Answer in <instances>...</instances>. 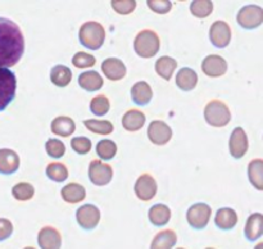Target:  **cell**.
<instances>
[{
    "instance_id": "44",
    "label": "cell",
    "mask_w": 263,
    "mask_h": 249,
    "mask_svg": "<svg viewBox=\"0 0 263 249\" xmlns=\"http://www.w3.org/2000/svg\"><path fill=\"white\" fill-rule=\"evenodd\" d=\"M23 249H36V248H33V246H26V248H23Z\"/></svg>"
},
{
    "instance_id": "2",
    "label": "cell",
    "mask_w": 263,
    "mask_h": 249,
    "mask_svg": "<svg viewBox=\"0 0 263 249\" xmlns=\"http://www.w3.org/2000/svg\"><path fill=\"white\" fill-rule=\"evenodd\" d=\"M79 40L84 48L98 50L103 46L105 40V30L102 23L89 21L82 23L79 30Z\"/></svg>"
},
{
    "instance_id": "23",
    "label": "cell",
    "mask_w": 263,
    "mask_h": 249,
    "mask_svg": "<svg viewBox=\"0 0 263 249\" xmlns=\"http://www.w3.org/2000/svg\"><path fill=\"white\" fill-rule=\"evenodd\" d=\"M79 85L86 91H98L104 85V80L97 71H85L79 76Z\"/></svg>"
},
{
    "instance_id": "18",
    "label": "cell",
    "mask_w": 263,
    "mask_h": 249,
    "mask_svg": "<svg viewBox=\"0 0 263 249\" xmlns=\"http://www.w3.org/2000/svg\"><path fill=\"white\" fill-rule=\"evenodd\" d=\"M238 213H236L235 209L229 207H223L220 208V209L216 212L215 216V223L220 230L223 231H229L233 230L234 227L238 223Z\"/></svg>"
},
{
    "instance_id": "11",
    "label": "cell",
    "mask_w": 263,
    "mask_h": 249,
    "mask_svg": "<svg viewBox=\"0 0 263 249\" xmlns=\"http://www.w3.org/2000/svg\"><path fill=\"white\" fill-rule=\"evenodd\" d=\"M157 190H158V185H157L156 179L149 174L140 175L134 186V191L141 202H149L153 199L157 194Z\"/></svg>"
},
{
    "instance_id": "10",
    "label": "cell",
    "mask_w": 263,
    "mask_h": 249,
    "mask_svg": "<svg viewBox=\"0 0 263 249\" xmlns=\"http://www.w3.org/2000/svg\"><path fill=\"white\" fill-rule=\"evenodd\" d=\"M249 148V140L243 127L238 126L231 132L229 139V150L233 158L241 159L247 154Z\"/></svg>"
},
{
    "instance_id": "42",
    "label": "cell",
    "mask_w": 263,
    "mask_h": 249,
    "mask_svg": "<svg viewBox=\"0 0 263 249\" xmlns=\"http://www.w3.org/2000/svg\"><path fill=\"white\" fill-rule=\"evenodd\" d=\"M13 234V223L8 218H0V241L9 239Z\"/></svg>"
},
{
    "instance_id": "26",
    "label": "cell",
    "mask_w": 263,
    "mask_h": 249,
    "mask_svg": "<svg viewBox=\"0 0 263 249\" xmlns=\"http://www.w3.org/2000/svg\"><path fill=\"white\" fill-rule=\"evenodd\" d=\"M146 117L141 110L128 109L122 117V126L127 131H139L145 125Z\"/></svg>"
},
{
    "instance_id": "30",
    "label": "cell",
    "mask_w": 263,
    "mask_h": 249,
    "mask_svg": "<svg viewBox=\"0 0 263 249\" xmlns=\"http://www.w3.org/2000/svg\"><path fill=\"white\" fill-rule=\"evenodd\" d=\"M50 81L58 87L68 86L69 82L72 81V71L67 66L57 64L50 71Z\"/></svg>"
},
{
    "instance_id": "5",
    "label": "cell",
    "mask_w": 263,
    "mask_h": 249,
    "mask_svg": "<svg viewBox=\"0 0 263 249\" xmlns=\"http://www.w3.org/2000/svg\"><path fill=\"white\" fill-rule=\"evenodd\" d=\"M17 91V79L9 68H0V112L14 100Z\"/></svg>"
},
{
    "instance_id": "33",
    "label": "cell",
    "mask_w": 263,
    "mask_h": 249,
    "mask_svg": "<svg viewBox=\"0 0 263 249\" xmlns=\"http://www.w3.org/2000/svg\"><path fill=\"white\" fill-rule=\"evenodd\" d=\"M84 125L87 130L98 135H109L115 130L113 123L107 120H85Z\"/></svg>"
},
{
    "instance_id": "3",
    "label": "cell",
    "mask_w": 263,
    "mask_h": 249,
    "mask_svg": "<svg viewBox=\"0 0 263 249\" xmlns=\"http://www.w3.org/2000/svg\"><path fill=\"white\" fill-rule=\"evenodd\" d=\"M161 48V40L156 31L141 30L134 40V50L144 59L153 58Z\"/></svg>"
},
{
    "instance_id": "22",
    "label": "cell",
    "mask_w": 263,
    "mask_h": 249,
    "mask_svg": "<svg viewBox=\"0 0 263 249\" xmlns=\"http://www.w3.org/2000/svg\"><path fill=\"white\" fill-rule=\"evenodd\" d=\"M61 197L66 203L76 204L86 198V189L77 182H69L66 186L62 187Z\"/></svg>"
},
{
    "instance_id": "7",
    "label": "cell",
    "mask_w": 263,
    "mask_h": 249,
    "mask_svg": "<svg viewBox=\"0 0 263 249\" xmlns=\"http://www.w3.org/2000/svg\"><path fill=\"white\" fill-rule=\"evenodd\" d=\"M239 26L244 30H254L263 23V8L259 5H246L236 15Z\"/></svg>"
},
{
    "instance_id": "8",
    "label": "cell",
    "mask_w": 263,
    "mask_h": 249,
    "mask_svg": "<svg viewBox=\"0 0 263 249\" xmlns=\"http://www.w3.org/2000/svg\"><path fill=\"white\" fill-rule=\"evenodd\" d=\"M89 179L97 186H105L112 181L113 168L100 159H92L89 164Z\"/></svg>"
},
{
    "instance_id": "24",
    "label": "cell",
    "mask_w": 263,
    "mask_h": 249,
    "mask_svg": "<svg viewBox=\"0 0 263 249\" xmlns=\"http://www.w3.org/2000/svg\"><path fill=\"white\" fill-rule=\"evenodd\" d=\"M198 84L197 72L189 67H184L176 74V85L182 91H192Z\"/></svg>"
},
{
    "instance_id": "46",
    "label": "cell",
    "mask_w": 263,
    "mask_h": 249,
    "mask_svg": "<svg viewBox=\"0 0 263 249\" xmlns=\"http://www.w3.org/2000/svg\"><path fill=\"white\" fill-rule=\"evenodd\" d=\"M176 249H185V248H176Z\"/></svg>"
},
{
    "instance_id": "12",
    "label": "cell",
    "mask_w": 263,
    "mask_h": 249,
    "mask_svg": "<svg viewBox=\"0 0 263 249\" xmlns=\"http://www.w3.org/2000/svg\"><path fill=\"white\" fill-rule=\"evenodd\" d=\"M210 40L215 48L223 49L231 41V27L225 21H216L210 28Z\"/></svg>"
},
{
    "instance_id": "32",
    "label": "cell",
    "mask_w": 263,
    "mask_h": 249,
    "mask_svg": "<svg viewBox=\"0 0 263 249\" xmlns=\"http://www.w3.org/2000/svg\"><path fill=\"white\" fill-rule=\"evenodd\" d=\"M117 144L113 140H110V139H103V140L98 141L97 148H95L98 157L102 161H110V159H113L116 154H117Z\"/></svg>"
},
{
    "instance_id": "39",
    "label": "cell",
    "mask_w": 263,
    "mask_h": 249,
    "mask_svg": "<svg viewBox=\"0 0 263 249\" xmlns=\"http://www.w3.org/2000/svg\"><path fill=\"white\" fill-rule=\"evenodd\" d=\"M113 10L121 15H128L135 10L136 2L135 0H112L110 2Z\"/></svg>"
},
{
    "instance_id": "37",
    "label": "cell",
    "mask_w": 263,
    "mask_h": 249,
    "mask_svg": "<svg viewBox=\"0 0 263 249\" xmlns=\"http://www.w3.org/2000/svg\"><path fill=\"white\" fill-rule=\"evenodd\" d=\"M45 150L50 158L59 159L66 154V145L63 141L58 139H49L45 143Z\"/></svg>"
},
{
    "instance_id": "31",
    "label": "cell",
    "mask_w": 263,
    "mask_h": 249,
    "mask_svg": "<svg viewBox=\"0 0 263 249\" xmlns=\"http://www.w3.org/2000/svg\"><path fill=\"white\" fill-rule=\"evenodd\" d=\"M45 174L51 181L55 182H63L68 179V168L64 163H61V162H51L46 166Z\"/></svg>"
},
{
    "instance_id": "17",
    "label": "cell",
    "mask_w": 263,
    "mask_h": 249,
    "mask_svg": "<svg viewBox=\"0 0 263 249\" xmlns=\"http://www.w3.org/2000/svg\"><path fill=\"white\" fill-rule=\"evenodd\" d=\"M21 164L20 156L8 148L0 149V174L13 175L18 171Z\"/></svg>"
},
{
    "instance_id": "43",
    "label": "cell",
    "mask_w": 263,
    "mask_h": 249,
    "mask_svg": "<svg viewBox=\"0 0 263 249\" xmlns=\"http://www.w3.org/2000/svg\"><path fill=\"white\" fill-rule=\"evenodd\" d=\"M254 249H263V241H261V243L257 244V245L254 246Z\"/></svg>"
},
{
    "instance_id": "16",
    "label": "cell",
    "mask_w": 263,
    "mask_h": 249,
    "mask_svg": "<svg viewBox=\"0 0 263 249\" xmlns=\"http://www.w3.org/2000/svg\"><path fill=\"white\" fill-rule=\"evenodd\" d=\"M102 71L110 81H120L127 73L125 63L118 58H107L102 63Z\"/></svg>"
},
{
    "instance_id": "36",
    "label": "cell",
    "mask_w": 263,
    "mask_h": 249,
    "mask_svg": "<svg viewBox=\"0 0 263 249\" xmlns=\"http://www.w3.org/2000/svg\"><path fill=\"white\" fill-rule=\"evenodd\" d=\"M109 109H110L109 99L103 94L97 95V97L92 98L91 102H90V110H91L92 114L95 116L102 117V116L107 114V113L109 112Z\"/></svg>"
},
{
    "instance_id": "13",
    "label": "cell",
    "mask_w": 263,
    "mask_h": 249,
    "mask_svg": "<svg viewBox=\"0 0 263 249\" xmlns=\"http://www.w3.org/2000/svg\"><path fill=\"white\" fill-rule=\"evenodd\" d=\"M148 138L154 145H166L172 139V128L164 121L154 120L148 126Z\"/></svg>"
},
{
    "instance_id": "19",
    "label": "cell",
    "mask_w": 263,
    "mask_h": 249,
    "mask_svg": "<svg viewBox=\"0 0 263 249\" xmlns=\"http://www.w3.org/2000/svg\"><path fill=\"white\" fill-rule=\"evenodd\" d=\"M244 235L247 240L256 241L263 235V215L262 213H252L246 222Z\"/></svg>"
},
{
    "instance_id": "9",
    "label": "cell",
    "mask_w": 263,
    "mask_h": 249,
    "mask_svg": "<svg viewBox=\"0 0 263 249\" xmlns=\"http://www.w3.org/2000/svg\"><path fill=\"white\" fill-rule=\"evenodd\" d=\"M76 221L84 230H94L100 222V209L94 204H84L76 210Z\"/></svg>"
},
{
    "instance_id": "27",
    "label": "cell",
    "mask_w": 263,
    "mask_h": 249,
    "mask_svg": "<svg viewBox=\"0 0 263 249\" xmlns=\"http://www.w3.org/2000/svg\"><path fill=\"white\" fill-rule=\"evenodd\" d=\"M149 221L153 223L154 226H161L167 225L171 220V209H170L168 205L162 204V203H158V204H154L153 207L149 209Z\"/></svg>"
},
{
    "instance_id": "1",
    "label": "cell",
    "mask_w": 263,
    "mask_h": 249,
    "mask_svg": "<svg viewBox=\"0 0 263 249\" xmlns=\"http://www.w3.org/2000/svg\"><path fill=\"white\" fill-rule=\"evenodd\" d=\"M25 53V37L20 26L0 17V68L17 64Z\"/></svg>"
},
{
    "instance_id": "4",
    "label": "cell",
    "mask_w": 263,
    "mask_h": 249,
    "mask_svg": "<svg viewBox=\"0 0 263 249\" xmlns=\"http://www.w3.org/2000/svg\"><path fill=\"white\" fill-rule=\"evenodd\" d=\"M204 120L212 127H225L231 121V112L228 104L213 99L204 107Z\"/></svg>"
},
{
    "instance_id": "20",
    "label": "cell",
    "mask_w": 263,
    "mask_h": 249,
    "mask_svg": "<svg viewBox=\"0 0 263 249\" xmlns=\"http://www.w3.org/2000/svg\"><path fill=\"white\" fill-rule=\"evenodd\" d=\"M131 98L136 105H148L153 99V90L146 81H138L131 87Z\"/></svg>"
},
{
    "instance_id": "34",
    "label": "cell",
    "mask_w": 263,
    "mask_h": 249,
    "mask_svg": "<svg viewBox=\"0 0 263 249\" xmlns=\"http://www.w3.org/2000/svg\"><path fill=\"white\" fill-rule=\"evenodd\" d=\"M12 195L18 202H26L32 199L35 195V187L30 182H18L12 187Z\"/></svg>"
},
{
    "instance_id": "15",
    "label": "cell",
    "mask_w": 263,
    "mask_h": 249,
    "mask_svg": "<svg viewBox=\"0 0 263 249\" xmlns=\"http://www.w3.org/2000/svg\"><path fill=\"white\" fill-rule=\"evenodd\" d=\"M37 243L40 249H61L62 235L53 226H44L37 234Z\"/></svg>"
},
{
    "instance_id": "40",
    "label": "cell",
    "mask_w": 263,
    "mask_h": 249,
    "mask_svg": "<svg viewBox=\"0 0 263 249\" xmlns=\"http://www.w3.org/2000/svg\"><path fill=\"white\" fill-rule=\"evenodd\" d=\"M71 146L77 154L85 156L91 150V140L86 136H76L71 140Z\"/></svg>"
},
{
    "instance_id": "41",
    "label": "cell",
    "mask_w": 263,
    "mask_h": 249,
    "mask_svg": "<svg viewBox=\"0 0 263 249\" xmlns=\"http://www.w3.org/2000/svg\"><path fill=\"white\" fill-rule=\"evenodd\" d=\"M149 9L158 14H166L172 9V3L170 0H148Z\"/></svg>"
},
{
    "instance_id": "14",
    "label": "cell",
    "mask_w": 263,
    "mask_h": 249,
    "mask_svg": "<svg viewBox=\"0 0 263 249\" xmlns=\"http://www.w3.org/2000/svg\"><path fill=\"white\" fill-rule=\"evenodd\" d=\"M202 71L205 76L217 79L228 72V62L218 54H210L203 59Z\"/></svg>"
},
{
    "instance_id": "21",
    "label": "cell",
    "mask_w": 263,
    "mask_h": 249,
    "mask_svg": "<svg viewBox=\"0 0 263 249\" xmlns=\"http://www.w3.org/2000/svg\"><path fill=\"white\" fill-rule=\"evenodd\" d=\"M50 130L54 135L68 138L76 131V123L68 116H58L51 121Z\"/></svg>"
},
{
    "instance_id": "28",
    "label": "cell",
    "mask_w": 263,
    "mask_h": 249,
    "mask_svg": "<svg viewBox=\"0 0 263 249\" xmlns=\"http://www.w3.org/2000/svg\"><path fill=\"white\" fill-rule=\"evenodd\" d=\"M248 179L254 189L263 191V159L254 158L248 164Z\"/></svg>"
},
{
    "instance_id": "35",
    "label": "cell",
    "mask_w": 263,
    "mask_h": 249,
    "mask_svg": "<svg viewBox=\"0 0 263 249\" xmlns=\"http://www.w3.org/2000/svg\"><path fill=\"white\" fill-rule=\"evenodd\" d=\"M213 3L211 0H194L190 4V13L197 18H207L212 14Z\"/></svg>"
},
{
    "instance_id": "6",
    "label": "cell",
    "mask_w": 263,
    "mask_h": 249,
    "mask_svg": "<svg viewBox=\"0 0 263 249\" xmlns=\"http://www.w3.org/2000/svg\"><path fill=\"white\" fill-rule=\"evenodd\" d=\"M212 216V209L207 203H195L187 209L186 221L194 230H203L207 227Z\"/></svg>"
},
{
    "instance_id": "45",
    "label": "cell",
    "mask_w": 263,
    "mask_h": 249,
    "mask_svg": "<svg viewBox=\"0 0 263 249\" xmlns=\"http://www.w3.org/2000/svg\"><path fill=\"white\" fill-rule=\"evenodd\" d=\"M205 249H216V248H211V246H210V248H205Z\"/></svg>"
},
{
    "instance_id": "29",
    "label": "cell",
    "mask_w": 263,
    "mask_h": 249,
    "mask_svg": "<svg viewBox=\"0 0 263 249\" xmlns=\"http://www.w3.org/2000/svg\"><path fill=\"white\" fill-rule=\"evenodd\" d=\"M154 67H156V72L159 77H162L166 81H170L172 79L175 69L177 68V61L172 56L163 55L157 59Z\"/></svg>"
},
{
    "instance_id": "38",
    "label": "cell",
    "mask_w": 263,
    "mask_h": 249,
    "mask_svg": "<svg viewBox=\"0 0 263 249\" xmlns=\"http://www.w3.org/2000/svg\"><path fill=\"white\" fill-rule=\"evenodd\" d=\"M97 63V59L94 55L86 53V51H79L72 58V64L76 68H91Z\"/></svg>"
},
{
    "instance_id": "25",
    "label": "cell",
    "mask_w": 263,
    "mask_h": 249,
    "mask_svg": "<svg viewBox=\"0 0 263 249\" xmlns=\"http://www.w3.org/2000/svg\"><path fill=\"white\" fill-rule=\"evenodd\" d=\"M177 243V235L172 228H166L157 234L151 243V249H172Z\"/></svg>"
}]
</instances>
